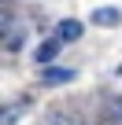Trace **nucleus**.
I'll return each mask as SVG.
<instances>
[{"instance_id": "nucleus-1", "label": "nucleus", "mask_w": 122, "mask_h": 125, "mask_svg": "<svg viewBox=\"0 0 122 125\" xmlns=\"http://www.w3.org/2000/svg\"><path fill=\"white\" fill-rule=\"evenodd\" d=\"M81 30H85V26H81L78 19H63V22L55 26V41L70 44V41H78V37H81Z\"/></svg>"}, {"instance_id": "nucleus-2", "label": "nucleus", "mask_w": 122, "mask_h": 125, "mask_svg": "<svg viewBox=\"0 0 122 125\" xmlns=\"http://www.w3.org/2000/svg\"><path fill=\"white\" fill-rule=\"evenodd\" d=\"M41 81L44 85H67V81H74V70L70 66H44L41 70Z\"/></svg>"}, {"instance_id": "nucleus-3", "label": "nucleus", "mask_w": 122, "mask_h": 125, "mask_svg": "<svg viewBox=\"0 0 122 125\" xmlns=\"http://www.w3.org/2000/svg\"><path fill=\"white\" fill-rule=\"evenodd\" d=\"M100 125H122V96H111V99L104 103Z\"/></svg>"}, {"instance_id": "nucleus-4", "label": "nucleus", "mask_w": 122, "mask_h": 125, "mask_svg": "<svg viewBox=\"0 0 122 125\" xmlns=\"http://www.w3.org/2000/svg\"><path fill=\"white\" fill-rule=\"evenodd\" d=\"M26 110H30V103H8V107H0V125H11V121H19Z\"/></svg>"}, {"instance_id": "nucleus-5", "label": "nucleus", "mask_w": 122, "mask_h": 125, "mask_svg": "<svg viewBox=\"0 0 122 125\" xmlns=\"http://www.w3.org/2000/svg\"><path fill=\"white\" fill-rule=\"evenodd\" d=\"M93 22L96 26H118L122 22V11L118 8H100V11H93Z\"/></svg>"}, {"instance_id": "nucleus-6", "label": "nucleus", "mask_w": 122, "mask_h": 125, "mask_svg": "<svg viewBox=\"0 0 122 125\" xmlns=\"http://www.w3.org/2000/svg\"><path fill=\"white\" fill-rule=\"evenodd\" d=\"M59 44H63V41H44V44L37 48V62H52V59L59 55Z\"/></svg>"}, {"instance_id": "nucleus-7", "label": "nucleus", "mask_w": 122, "mask_h": 125, "mask_svg": "<svg viewBox=\"0 0 122 125\" xmlns=\"http://www.w3.org/2000/svg\"><path fill=\"white\" fill-rule=\"evenodd\" d=\"M44 125H85L78 114H48V121Z\"/></svg>"}, {"instance_id": "nucleus-8", "label": "nucleus", "mask_w": 122, "mask_h": 125, "mask_svg": "<svg viewBox=\"0 0 122 125\" xmlns=\"http://www.w3.org/2000/svg\"><path fill=\"white\" fill-rule=\"evenodd\" d=\"M4 26H8V15H4V11H0V30H4Z\"/></svg>"}]
</instances>
